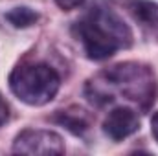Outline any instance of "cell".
Returning <instances> with one entry per match:
<instances>
[{
	"label": "cell",
	"mask_w": 158,
	"mask_h": 156,
	"mask_svg": "<svg viewBox=\"0 0 158 156\" xmlns=\"http://www.w3.org/2000/svg\"><path fill=\"white\" fill-rule=\"evenodd\" d=\"M127 9L134 17L136 22H140L143 28L158 31V4L149 0H129Z\"/></svg>",
	"instance_id": "obj_7"
},
{
	"label": "cell",
	"mask_w": 158,
	"mask_h": 156,
	"mask_svg": "<svg viewBox=\"0 0 158 156\" xmlns=\"http://www.w3.org/2000/svg\"><path fill=\"white\" fill-rule=\"evenodd\" d=\"M6 20L13 28H30L39 20V13L35 9H31V7L20 6V7H13L11 11H7Z\"/></svg>",
	"instance_id": "obj_8"
},
{
	"label": "cell",
	"mask_w": 158,
	"mask_h": 156,
	"mask_svg": "<svg viewBox=\"0 0 158 156\" xmlns=\"http://www.w3.org/2000/svg\"><path fill=\"white\" fill-rule=\"evenodd\" d=\"M92 61H105L132 46V30L118 13L103 4L92 6L72 28Z\"/></svg>",
	"instance_id": "obj_2"
},
{
	"label": "cell",
	"mask_w": 158,
	"mask_h": 156,
	"mask_svg": "<svg viewBox=\"0 0 158 156\" xmlns=\"http://www.w3.org/2000/svg\"><path fill=\"white\" fill-rule=\"evenodd\" d=\"M52 121L63 125L66 130H70L76 136H83L88 129H90V116L77 107H70L64 110H57L55 116L52 117Z\"/></svg>",
	"instance_id": "obj_6"
},
{
	"label": "cell",
	"mask_w": 158,
	"mask_h": 156,
	"mask_svg": "<svg viewBox=\"0 0 158 156\" xmlns=\"http://www.w3.org/2000/svg\"><path fill=\"white\" fill-rule=\"evenodd\" d=\"M140 129V116L131 107H116L103 119V132L112 142H121Z\"/></svg>",
	"instance_id": "obj_5"
},
{
	"label": "cell",
	"mask_w": 158,
	"mask_h": 156,
	"mask_svg": "<svg viewBox=\"0 0 158 156\" xmlns=\"http://www.w3.org/2000/svg\"><path fill=\"white\" fill-rule=\"evenodd\" d=\"M151 134H153V138L156 140V143H158V110L151 117Z\"/></svg>",
	"instance_id": "obj_11"
},
{
	"label": "cell",
	"mask_w": 158,
	"mask_h": 156,
	"mask_svg": "<svg viewBox=\"0 0 158 156\" xmlns=\"http://www.w3.org/2000/svg\"><path fill=\"white\" fill-rule=\"evenodd\" d=\"M85 2H86V0H55V4H57L61 9H64V11L77 9V7H81Z\"/></svg>",
	"instance_id": "obj_9"
},
{
	"label": "cell",
	"mask_w": 158,
	"mask_h": 156,
	"mask_svg": "<svg viewBox=\"0 0 158 156\" xmlns=\"http://www.w3.org/2000/svg\"><path fill=\"white\" fill-rule=\"evenodd\" d=\"M11 151L15 154H63L64 142L53 130L26 129L17 134Z\"/></svg>",
	"instance_id": "obj_4"
},
{
	"label": "cell",
	"mask_w": 158,
	"mask_h": 156,
	"mask_svg": "<svg viewBox=\"0 0 158 156\" xmlns=\"http://www.w3.org/2000/svg\"><path fill=\"white\" fill-rule=\"evenodd\" d=\"M9 88L22 103L42 107L57 96L61 77L46 63L19 64L9 74Z\"/></svg>",
	"instance_id": "obj_3"
},
{
	"label": "cell",
	"mask_w": 158,
	"mask_h": 156,
	"mask_svg": "<svg viewBox=\"0 0 158 156\" xmlns=\"http://www.w3.org/2000/svg\"><path fill=\"white\" fill-rule=\"evenodd\" d=\"M7 119H9V105H7V101L4 99V96L0 94V127L6 125Z\"/></svg>",
	"instance_id": "obj_10"
},
{
	"label": "cell",
	"mask_w": 158,
	"mask_h": 156,
	"mask_svg": "<svg viewBox=\"0 0 158 156\" xmlns=\"http://www.w3.org/2000/svg\"><path fill=\"white\" fill-rule=\"evenodd\" d=\"M88 101L103 107L119 97L149 109L156 97V77L147 64L142 63H118L90 79L85 86Z\"/></svg>",
	"instance_id": "obj_1"
}]
</instances>
